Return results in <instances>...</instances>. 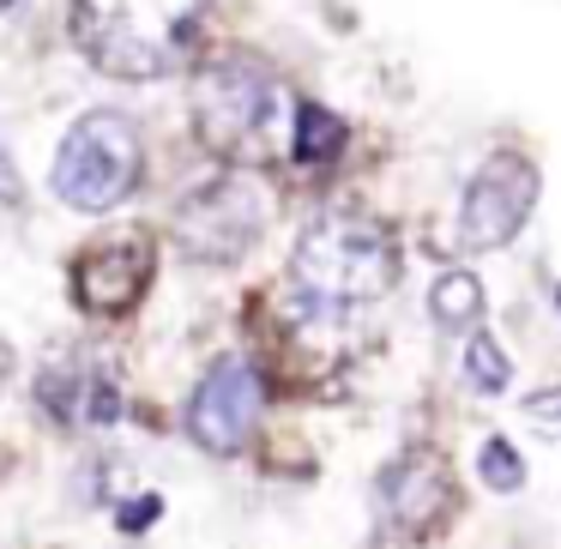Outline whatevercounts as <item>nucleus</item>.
<instances>
[{"mask_svg": "<svg viewBox=\"0 0 561 549\" xmlns=\"http://www.w3.org/2000/svg\"><path fill=\"white\" fill-rule=\"evenodd\" d=\"M477 477H483L489 489H501V495H507V489L525 483V459L507 447V441H483V453H477Z\"/></svg>", "mask_w": 561, "mask_h": 549, "instance_id": "obj_14", "label": "nucleus"}, {"mask_svg": "<svg viewBox=\"0 0 561 549\" xmlns=\"http://www.w3.org/2000/svg\"><path fill=\"white\" fill-rule=\"evenodd\" d=\"M531 206H537V170L513 151H495L465 187V206H459L465 248H483V254L507 248L519 236V224L531 218Z\"/></svg>", "mask_w": 561, "mask_h": 549, "instance_id": "obj_7", "label": "nucleus"}, {"mask_svg": "<svg viewBox=\"0 0 561 549\" xmlns=\"http://www.w3.org/2000/svg\"><path fill=\"white\" fill-rule=\"evenodd\" d=\"M158 513H163V501H158V495H139V501H127V507H122V531H127V537H139L151 519H158Z\"/></svg>", "mask_w": 561, "mask_h": 549, "instance_id": "obj_15", "label": "nucleus"}, {"mask_svg": "<svg viewBox=\"0 0 561 549\" xmlns=\"http://www.w3.org/2000/svg\"><path fill=\"white\" fill-rule=\"evenodd\" d=\"M278 110H284L278 79H272L260 61H248V55L211 61L206 73H199V85H194V134H199V146H206L211 158H224V163L266 158Z\"/></svg>", "mask_w": 561, "mask_h": 549, "instance_id": "obj_3", "label": "nucleus"}, {"mask_svg": "<svg viewBox=\"0 0 561 549\" xmlns=\"http://www.w3.org/2000/svg\"><path fill=\"white\" fill-rule=\"evenodd\" d=\"M151 272H158V248L139 230L103 236V242H91L85 254L73 260V296H79L85 314H127V308L146 296Z\"/></svg>", "mask_w": 561, "mask_h": 549, "instance_id": "obj_8", "label": "nucleus"}, {"mask_svg": "<svg viewBox=\"0 0 561 549\" xmlns=\"http://www.w3.org/2000/svg\"><path fill=\"white\" fill-rule=\"evenodd\" d=\"M465 380H471L483 399H495V392L513 380L507 356H501V344L489 339V332H471V344H465Z\"/></svg>", "mask_w": 561, "mask_h": 549, "instance_id": "obj_13", "label": "nucleus"}, {"mask_svg": "<svg viewBox=\"0 0 561 549\" xmlns=\"http://www.w3.org/2000/svg\"><path fill=\"white\" fill-rule=\"evenodd\" d=\"M7 368H13V344L0 339V375H7Z\"/></svg>", "mask_w": 561, "mask_h": 549, "instance_id": "obj_17", "label": "nucleus"}, {"mask_svg": "<svg viewBox=\"0 0 561 549\" xmlns=\"http://www.w3.org/2000/svg\"><path fill=\"white\" fill-rule=\"evenodd\" d=\"M139 170H146L139 127L122 110H91L67 127L49 182L73 211H110L139 187Z\"/></svg>", "mask_w": 561, "mask_h": 549, "instance_id": "obj_4", "label": "nucleus"}, {"mask_svg": "<svg viewBox=\"0 0 561 549\" xmlns=\"http://www.w3.org/2000/svg\"><path fill=\"white\" fill-rule=\"evenodd\" d=\"M7 7H19V0H0V13H7Z\"/></svg>", "mask_w": 561, "mask_h": 549, "instance_id": "obj_18", "label": "nucleus"}, {"mask_svg": "<svg viewBox=\"0 0 561 549\" xmlns=\"http://www.w3.org/2000/svg\"><path fill=\"white\" fill-rule=\"evenodd\" d=\"M260 411H266V387H260V368L248 356H218L206 368V380L194 387V404H187V435L206 453H242L248 435L260 428Z\"/></svg>", "mask_w": 561, "mask_h": 549, "instance_id": "obj_6", "label": "nucleus"}, {"mask_svg": "<svg viewBox=\"0 0 561 549\" xmlns=\"http://www.w3.org/2000/svg\"><path fill=\"white\" fill-rule=\"evenodd\" d=\"M344 151V122L332 110H320V103H302L296 110V158L302 163H327Z\"/></svg>", "mask_w": 561, "mask_h": 549, "instance_id": "obj_12", "label": "nucleus"}, {"mask_svg": "<svg viewBox=\"0 0 561 549\" xmlns=\"http://www.w3.org/2000/svg\"><path fill=\"white\" fill-rule=\"evenodd\" d=\"M556 302H561V290H556Z\"/></svg>", "mask_w": 561, "mask_h": 549, "instance_id": "obj_19", "label": "nucleus"}, {"mask_svg": "<svg viewBox=\"0 0 561 549\" xmlns=\"http://www.w3.org/2000/svg\"><path fill=\"white\" fill-rule=\"evenodd\" d=\"M380 507L387 519L411 525V531H428L435 519H447L453 507V477L435 453H404L399 465L380 471Z\"/></svg>", "mask_w": 561, "mask_h": 549, "instance_id": "obj_10", "label": "nucleus"}, {"mask_svg": "<svg viewBox=\"0 0 561 549\" xmlns=\"http://www.w3.org/2000/svg\"><path fill=\"white\" fill-rule=\"evenodd\" d=\"M392 278H399L392 236L368 218H351V211H332V218L308 224L290 254V290L308 320L351 314V308L387 296Z\"/></svg>", "mask_w": 561, "mask_h": 549, "instance_id": "obj_1", "label": "nucleus"}, {"mask_svg": "<svg viewBox=\"0 0 561 549\" xmlns=\"http://www.w3.org/2000/svg\"><path fill=\"white\" fill-rule=\"evenodd\" d=\"M266 218H272L266 187H260L248 170H230V175L199 182L194 194L175 206V242H182L194 260L224 266V260H242L248 248L260 242Z\"/></svg>", "mask_w": 561, "mask_h": 549, "instance_id": "obj_5", "label": "nucleus"}, {"mask_svg": "<svg viewBox=\"0 0 561 549\" xmlns=\"http://www.w3.org/2000/svg\"><path fill=\"white\" fill-rule=\"evenodd\" d=\"M37 404L61 428H103L122 416V387L98 356H61L37 375Z\"/></svg>", "mask_w": 561, "mask_h": 549, "instance_id": "obj_9", "label": "nucleus"}, {"mask_svg": "<svg viewBox=\"0 0 561 549\" xmlns=\"http://www.w3.org/2000/svg\"><path fill=\"white\" fill-rule=\"evenodd\" d=\"M525 416H531V423H561V392H537V399H525Z\"/></svg>", "mask_w": 561, "mask_h": 549, "instance_id": "obj_16", "label": "nucleus"}, {"mask_svg": "<svg viewBox=\"0 0 561 549\" xmlns=\"http://www.w3.org/2000/svg\"><path fill=\"white\" fill-rule=\"evenodd\" d=\"M206 0H79L73 37L110 79H163L199 37Z\"/></svg>", "mask_w": 561, "mask_h": 549, "instance_id": "obj_2", "label": "nucleus"}, {"mask_svg": "<svg viewBox=\"0 0 561 549\" xmlns=\"http://www.w3.org/2000/svg\"><path fill=\"white\" fill-rule=\"evenodd\" d=\"M428 314H435L447 332H465L477 314H483V284H477L471 272H447V278H435V290H428Z\"/></svg>", "mask_w": 561, "mask_h": 549, "instance_id": "obj_11", "label": "nucleus"}]
</instances>
